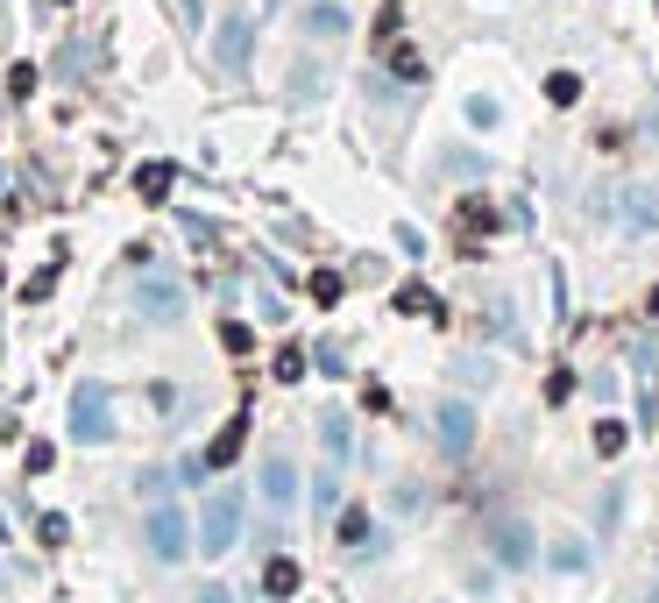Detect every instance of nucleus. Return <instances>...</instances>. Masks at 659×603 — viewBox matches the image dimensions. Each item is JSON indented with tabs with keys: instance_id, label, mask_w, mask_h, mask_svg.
<instances>
[{
	"instance_id": "nucleus-15",
	"label": "nucleus",
	"mask_w": 659,
	"mask_h": 603,
	"mask_svg": "<svg viewBox=\"0 0 659 603\" xmlns=\"http://www.w3.org/2000/svg\"><path fill=\"white\" fill-rule=\"evenodd\" d=\"M546 561H553L560 575H582V568H589V547H582V540H553V554H546Z\"/></svg>"
},
{
	"instance_id": "nucleus-17",
	"label": "nucleus",
	"mask_w": 659,
	"mask_h": 603,
	"mask_svg": "<svg viewBox=\"0 0 659 603\" xmlns=\"http://www.w3.org/2000/svg\"><path fill=\"white\" fill-rule=\"evenodd\" d=\"M305 36H348V15L341 8H312L305 15Z\"/></svg>"
},
{
	"instance_id": "nucleus-25",
	"label": "nucleus",
	"mask_w": 659,
	"mask_h": 603,
	"mask_svg": "<svg viewBox=\"0 0 659 603\" xmlns=\"http://www.w3.org/2000/svg\"><path fill=\"white\" fill-rule=\"evenodd\" d=\"M57 270H64V256H57V263H50V270H36V277H29V284H22V298H50V291H57Z\"/></svg>"
},
{
	"instance_id": "nucleus-23",
	"label": "nucleus",
	"mask_w": 659,
	"mask_h": 603,
	"mask_svg": "<svg viewBox=\"0 0 659 603\" xmlns=\"http://www.w3.org/2000/svg\"><path fill=\"white\" fill-rule=\"evenodd\" d=\"M596 455H603V462H610V455H624V426H617V419H603V426H596Z\"/></svg>"
},
{
	"instance_id": "nucleus-12",
	"label": "nucleus",
	"mask_w": 659,
	"mask_h": 603,
	"mask_svg": "<svg viewBox=\"0 0 659 603\" xmlns=\"http://www.w3.org/2000/svg\"><path fill=\"white\" fill-rule=\"evenodd\" d=\"M319 440H326V455H334V462H348V447H355V433H348L341 412H326V419H319Z\"/></svg>"
},
{
	"instance_id": "nucleus-26",
	"label": "nucleus",
	"mask_w": 659,
	"mask_h": 603,
	"mask_svg": "<svg viewBox=\"0 0 659 603\" xmlns=\"http://www.w3.org/2000/svg\"><path fill=\"white\" fill-rule=\"evenodd\" d=\"M390 71H404V79H419V71H426V57L411 50V43H397V50H390Z\"/></svg>"
},
{
	"instance_id": "nucleus-27",
	"label": "nucleus",
	"mask_w": 659,
	"mask_h": 603,
	"mask_svg": "<svg viewBox=\"0 0 659 603\" xmlns=\"http://www.w3.org/2000/svg\"><path fill=\"white\" fill-rule=\"evenodd\" d=\"M8 93H15V100L36 93V64H15V71H8Z\"/></svg>"
},
{
	"instance_id": "nucleus-21",
	"label": "nucleus",
	"mask_w": 659,
	"mask_h": 603,
	"mask_svg": "<svg viewBox=\"0 0 659 603\" xmlns=\"http://www.w3.org/2000/svg\"><path fill=\"white\" fill-rule=\"evenodd\" d=\"M461 228H468V235H475V228L489 235V228H497V213H489L482 199H461Z\"/></svg>"
},
{
	"instance_id": "nucleus-2",
	"label": "nucleus",
	"mask_w": 659,
	"mask_h": 603,
	"mask_svg": "<svg viewBox=\"0 0 659 603\" xmlns=\"http://www.w3.org/2000/svg\"><path fill=\"white\" fill-rule=\"evenodd\" d=\"M234 540H241V490H213V497H206V511H199L192 554H206V561H227V554H234Z\"/></svg>"
},
{
	"instance_id": "nucleus-6",
	"label": "nucleus",
	"mask_w": 659,
	"mask_h": 603,
	"mask_svg": "<svg viewBox=\"0 0 659 603\" xmlns=\"http://www.w3.org/2000/svg\"><path fill=\"white\" fill-rule=\"evenodd\" d=\"M263 504H270V511H291V504H298V469H291V455H270V462H263Z\"/></svg>"
},
{
	"instance_id": "nucleus-18",
	"label": "nucleus",
	"mask_w": 659,
	"mask_h": 603,
	"mask_svg": "<svg viewBox=\"0 0 659 603\" xmlns=\"http://www.w3.org/2000/svg\"><path fill=\"white\" fill-rule=\"evenodd\" d=\"M546 100H553V107H574V100H582V79H574V71H553V79H546Z\"/></svg>"
},
{
	"instance_id": "nucleus-7",
	"label": "nucleus",
	"mask_w": 659,
	"mask_h": 603,
	"mask_svg": "<svg viewBox=\"0 0 659 603\" xmlns=\"http://www.w3.org/2000/svg\"><path fill=\"white\" fill-rule=\"evenodd\" d=\"M213 36H220V43H213V57H220L227 71H241V64H249V15H227Z\"/></svg>"
},
{
	"instance_id": "nucleus-4",
	"label": "nucleus",
	"mask_w": 659,
	"mask_h": 603,
	"mask_svg": "<svg viewBox=\"0 0 659 603\" xmlns=\"http://www.w3.org/2000/svg\"><path fill=\"white\" fill-rule=\"evenodd\" d=\"M135 306H142V320L171 327V320H185V284H171V277H142V284H135Z\"/></svg>"
},
{
	"instance_id": "nucleus-5",
	"label": "nucleus",
	"mask_w": 659,
	"mask_h": 603,
	"mask_svg": "<svg viewBox=\"0 0 659 603\" xmlns=\"http://www.w3.org/2000/svg\"><path fill=\"white\" fill-rule=\"evenodd\" d=\"M433 433H440L447 455H468V447H475V412H468L461 398H447V405L433 412Z\"/></svg>"
},
{
	"instance_id": "nucleus-29",
	"label": "nucleus",
	"mask_w": 659,
	"mask_h": 603,
	"mask_svg": "<svg viewBox=\"0 0 659 603\" xmlns=\"http://www.w3.org/2000/svg\"><path fill=\"white\" fill-rule=\"evenodd\" d=\"M192 603H234V596H227V589H220V582H206V589H199V596H192Z\"/></svg>"
},
{
	"instance_id": "nucleus-22",
	"label": "nucleus",
	"mask_w": 659,
	"mask_h": 603,
	"mask_svg": "<svg viewBox=\"0 0 659 603\" xmlns=\"http://www.w3.org/2000/svg\"><path fill=\"white\" fill-rule=\"evenodd\" d=\"M220 348H227V355H249V348H256V334L241 327V320H227V327H220Z\"/></svg>"
},
{
	"instance_id": "nucleus-24",
	"label": "nucleus",
	"mask_w": 659,
	"mask_h": 603,
	"mask_svg": "<svg viewBox=\"0 0 659 603\" xmlns=\"http://www.w3.org/2000/svg\"><path fill=\"white\" fill-rule=\"evenodd\" d=\"M312 298H319V306H334V298H341V270H312Z\"/></svg>"
},
{
	"instance_id": "nucleus-8",
	"label": "nucleus",
	"mask_w": 659,
	"mask_h": 603,
	"mask_svg": "<svg viewBox=\"0 0 659 603\" xmlns=\"http://www.w3.org/2000/svg\"><path fill=\"white\" fill-rule=\"evenodd\" d=\"M241 440H249V412H234V419L213 433V447H206V469H227V462L241 455Z\"/></svg>"
},
{
	"instance_id": "nucleus-3",
	"label": "nucleus",
	"mask_w": 659,
	"mask_h": 603,
	"mask_svg": "<svg viewBox=\"0 0 659 603\" xmlns=\"http://www.w3.org/2000/svg\"><path fill=\"white\" fill-rule=\"evenodd\" d=\"M142 540H149V554L156 561H185L192 554V518H185V504H149V518H142Z\"/></svg>"
},
{
	"instance_id": "nucleus-14",
	"label": "nucleus",
	"mask_w": 659,
	"mask_h": 603,
	"mask_svg": "<svg viewBox=\"0 0 659 603\" xmlns=\"http://www.w3.org/2000/svg\"><path fill=\"white\" fill-rule=\"evenodd\" d=\"M369 533H376V525H369V511H362V504H348V511H341V533H334V540H341V547H369Z\"/></svg>"
},
{
	"instance_id": "nucleus-19",
	"label": "nucleus",
	"mask_w": 659,
	"mask_h": 603,
	"mask_svg": "<svg viewBox=\"0 0 659 603\" xmlns=\"http://www.w3.org/2000/svg\"><path fill=\"white\" fill-rule=\"evenodd\" d=\"M36 540H43V547H64V540H71V518H64V511H43V518H36Z\"/></svg>"
},
{
	"instance_id": "nucleus-1",
	"label": "nucleus",
	"mask_w": 659,
	"mask_h": 603,
	"mask_svg": "<svg viewBox=\"0 0 659 603\" xmlns=\"http://www.w3.org/2000/svg\"><path fill=\"white\" fill-rule=\"evenodd\" d=\"M64 433H71L78 447H107V440H114V391L100 384V376H78V384H71Z\"/></svg>"
},
{
	"instance_id": "nucleus-9",
	"label": "nucleus",
	"mask_w": 659,
	"mask_h": 603,
	"mask_svg": "<svg viewBox=\"0 0 659 603\" xmlns=\"http://www.w3.org/2000/svg\"><path fill=\"white\" fill-rule=\"evenodd\" d=\"M298 582H305V575H298V561H291V554H277V561L263 568V596H270V603L298 596Z\"/></svg>"
},
{
	"instance_id": "nucleus-16",
	"label": "nucleus",
	"mask_w": 659,
	"mask_h": 603,
	"mask_svg": "<svg viewBox=\"0 0 659 603\" xmlns=\"http://www.w3.org/2000/svg\"><path fill=\"white\" fill-rule=\"evenodd\" d=\"M624 206H631V213H624L631 228H652V220H659V199H652L645 185H631V192H624Z\"/></svg>"
},
{
	"instance_id": "nucleus-11",
	"label": "nucleus",
	"mask_w": 659,
	"mask_h": 603,
	"mask_svg": "<svg viewBox=\"0 0 659 603\" xmlns=\"http://www.w3.org/2000/svg\"><path fill=\"white\" fill-rule=\"evenodd\" d=\"M397 313H411V320H440V298H433L426 284H404V291H397Z\"/></svg>"
},
{
	"instance_id": "nucleus-13",
	"label": "nucleus",
	"mask_w": 659,
	"mask_h": 603,
	"mask_svg": "<svg viewBox=\"0 0 659 603\" xmlns=\"http://www.w3.org/2000/svg\"><path fill=\"white\" fill-rule=\"evenodd\" d=\"M135 192H142L149 206H156V199H171V164H142V171H135Z\"/></svg>"
},
{
	"instance_id": "nucleus-28",
	"label": "nucleus",
	"mask_w": 659,
	"mask_h": 603,
	"mask_svg": "<svg viewBox=\"0 0 659 603\" xmlns=\"http://www.w3.org/2000/svg\"><path fill=\"white\" fill-rule=\"evenodd\" d=\"M50 462H57V447H50V440H36V447H29V476H43Z\"/></svg>"
},
{
	"instance_id": "nucleus-20",
	"label": "nucleus",
	"mask_w": 659,
	"mask_h": 603,
	"mask_svg": "<svg viewBox=\"0 0 659 603\" xmlns=\"http://www.w3.org/2000/svg\"><path fill=\"white\" fill-rule=\"evenodd\" d=\"M277 384H298V376H305V348H277Z\"/></svg>"
},
{
	"instance_id": "nucleus-10",
	"label": "nucleus",
	"mask_w": 659,
	"mask_h": 603,
	"mask_svg": "<svg viewBox=\"0 0 659 603\" xmlns=\"http://www.w3.org/2000/svg\"><path fill=\"white\" fill-rule=\"evenodd\" d=\"M497 561L504 568H525L532 561V533H525V525H504V533H497Z\"/></svg>"
}]
</instances>
